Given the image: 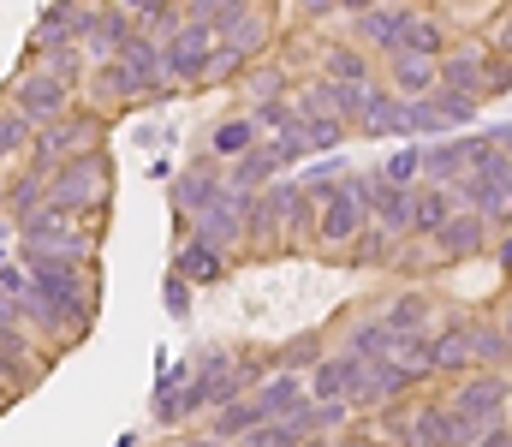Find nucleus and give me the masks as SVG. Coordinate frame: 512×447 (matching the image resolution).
Instances as JSON below:
<instances>
[{
  "label": "nucleus",
  "instance_id": "nucleus-1",
  "mask_svg": "<svg viewBox=\"0 0 512 447\" xmlns=\"http://www.w3.org/2000/svg\"><path fill=\"white\" fill-rule=\"evenodd\" d=\"M48 203H60V209H72V215L102 227L108 209H114V155H108V144L84 149V155H66L48 173Z\"/></svg>",
  "mask_w": 512,
  "mask_h": 447
},
{
  "label": "nucleus",
  "instance_id": "nucleus-2",
  "mask_svg": "<svg viewBox=\"0 0 512 447\" xmlns=\"http://www.w3.org/2000/svg\"><path fill=\"white\" fill-rule=\"evenodd\" d=\"M108 132H114V120L78 102L72 114H60L54 126H42V132L30 138V149H24V161H30V167H42V173H54V167H60L66 155H84V149H102V144H108Z\"/></svg>",
  "mask_w": 512,
  "mask_h": 447
},
{
  "label": "nucleus",
  "instance_id": "nucleus-3",
  "mask_svg": "<svg viewBox=\"0 0 512 447\" xmlns=\"http://www.w3.org/2000/svg\"><path fill=\"white\" fill-rule=\"evenodd\" d=\"M6 108H12V114H24V120L42 132V126H54L60 114H72V108H78V90H66L54 72H42L36 60H24V66L12 72V84H6Z\"/></svg>",
  "mask_w": 512,
  "mask_h": 447
},
{
  "label": "nucleus",
  "instance_id": "nucleus-4",
  "mask_svg": "<svg viewBox=\"0 0 512 447\" xmlns=\"http://www.w3.org/2000/svg\"><path fill=\"white\" fill-rule=\"evenodd\" d=\"M90 12L96 0H48L42 18L30 24V42H24V60H42L48 48H78L84 30H90Z\"/></svg>",
  "mask_w": 512,
  "mask_h": 447
},
{
  "label": "nucleus",
  "instance_id": "nucleus-5",
  "mask_svg": "<svg viewBox=\"0 0 512 447\" xmlns=\"http://www.w3.org/2000/svg\"><path fill=\"white\" fill-rule=\"evenodd\" d=\"M209 48H215V30L209 24H179L173 36H161V72H167V84L179 90V84H203V66H209Z\"/></svg>",
  "mask_w": 512,
  "mask_h": 447
},
{
  "label": "nucleus",
  "instance_id": "nucleus-6",
  "mask_svg": "<svg viewBox=\"0 0 512 447\" xmlns=\"http://www.w3.org/2000/svg\"><path fill=\"white\" fill-rule=\"evenodd\" d=\"M245 197H251V191H233V185H227L203 215H191V239H197V245H215V251L233 257V251L245 245Z\"/></svg>",
  "mask_w": 512,
  "mask_h": 447
},
{
  "label": "nucleus",
  "instance_id": "nucleus-7",
  "mask_svg": "<svg viewBox=\"0 0 512 447\" xmlns=\"http://www.w3.org/2000/svg\"><path fill=\"white\" fill-rule=\"evenodd\" d=\"M78 102H84V108H96V114H108V120H120L131 102H143V90H137V78H131L120 60H102V66H90V78H84Z\"/></svg>",
  "mask_w": 512,
  "mask_h": 447
},
{
  "label": "nucleus",
  "instance_id": "nucleus-8",
  "mask_svg": "<svg viewBox=\"0 0 512 447\" xmlns=\"http://www.w3.org/2000/svg\"><path fill=\"white\" fill-rule=\"evenodd\" d=\"M364 227H370V209L352 197V185L340 173L334 191H328V203H322V215H316V245H352Z\"/></svg>",
  "mask_w": 512,
  "mask_h": 447
},
{
  "label": "nucleus",
  "instance_id": "nucleus-9",
  "mask_svg": "<svg viewBox=\"0 0 512 447\" xmlns=\"http://www.w3.org/2000/svg\"><path fill=\"white\" fill-rule=\"evenodd\" d=\"M137 30V18H131L120 0H96V12H90V30H84V60L90 66H102V60H120V48H126V36Z\"/></svg>",
  "mask_w": 512,
  "mask_h": 447
},
{
  "label": "nucleus",
  "instance_id": "nucleus-10",
  "mask_svg": "<svg viewBox=\"0 0 512 447\" xmlns=\"http://www.w3.org/2000/svg\"><path fill=\"white\" fill-rule=\"evenodd\" d=\"M227 191V173H221V161L215 155H203V161H191V167H179L173 173V215H203L215 197Z\"/></svg>",
  "mask_w": 512,
  "mask_h": 447
},
{
  "label": "nucleus",
  "instance_id": "nucleus-11",
  "mask_svg": "<svg viewBox=\"0 0 512 447\" xmlns=\"http://www.w3.org/2000/svg\"><path fill=\"white\" fill-rule=\"evenodd\" d=\"M120 66H126L131 78H137V90H143V102H167V72H161V36H149V30H131L126 48H120Z\"/></svg>",
  "mask_w": 512,
  "mask_h": 447
},
{
  "label": "nucleus",
  "instance_id": "nucleus-12",
  "mask_svg": "<svg viewBox=\"0 0 512 447\" xmlns=\"http://www.w3.org/2000/svg\"><path fill=\"white\" fill-rule=\"evenodd\" d=\"M358 382H364V358H352V352L316 358V364H310V376H304L310 400H352V388H358Z\"/></svg>",
  "mask_w": 512,
  "mask_h": 447
},
{
  "label": "nucleus",
  "instance_id": "nucleus-13",
  "mask_svg": "<svg viewBox=\"0 0 512 447\" xmlns=\"http://www.w3.org/2000/svg\"><path fill=\"white\" fill-rule=\"evenodd\" d=\"M173 275H179V281H191V287H221V281L233 275V257H227V251H215V245L185 239V245L173 251Z\"/></svg>",
  "mask_w": 512,
  "mask_h": 447
},
{
  "label": "nucleus",
  "instance_id": "nucleus-14",
  "mask_svg": "<svg viewBox=\"0 0 512 447\" xmlns=\"http://www.w3.org/2000/svg\"><path fill=\"white\" fill-rule=\"evenodd\" d=\"M251 394H256V406H262V418H292V412L310 400V388H304L298 370H280L274 382H256Z\"/></svg>",
  "mask_w": 512,
  "mask_h": 447
},
{
  "label": "nucleus",
  "instance_id": "nucleus-15",
  "mask_svg": "<svg viewBox=\"0 0 512 447\" xmlns=\"http://www.w3.org/2000/svg\"><path fill=\"white\" fill-rule=\"evenodd\" d=\"M405 18H411V6H370V12H358V36H364L370 48L399 54V42H405Z\"/></svg>",
  "mask_w": 512,
  "mask_h": 447
},
{
  "label": "nucleus",
  "instance_id": "nucleus-16",
  "mask_svg": "<svg viewBox=\"0 0 512 447\" xmlns=\"http://www.w3.org/2000/svg\"><path fill=\"white\" fill-rule=\"evenodd\" d=\"M268 36H274V24H268V12H256V6H251V12H239L227 30H215V42H227L239 60L262 54V48H268Z\"/></svg>",
  "mask_w": 512,
  "mask_h": 447
},
{
  "label": "nucleus",
  "instance_id": "nucleus-17",
  "mask_svg": "<svg viewBox=\"0 0 512 447\" xmlns=\"http://www.w3.org/2000/svg\"><path fill=\"white\" fill-rule=\"evenodd\" d=\"M36 203H48V173H42V167H30V161H18V173L6 179V221L30 215Z\"/></svg>",
  "mask_w": 512,
  "mask_h": 447
},
{
  "label": "nucleus",
  "instance_id": "nucleus-18",
  "mask_svg": "<svg viewBox=\"0 0 512 447\" xmlns=\"http://www.w3.org/2000/svg\"><path fill=\"white\" fill-rule=\"evenodd\" d=\"M262 424V406H256V394H233L227 406H215L209 412V436H221V442H239L245 430Z\"/></svg>",
  "mask_w": 512,
  "mask_h": 447
},
{
  "label": "nucleus",
  "instance_id": "nucleus-19",
  "mask_svg": "<svg viewBox=\"0 0 512 447\" xmlns=\"http://www.w3.org/2000/svg\"><path fill=\"white\" fill-rule=\"evenodd\" d=\"M435 84H441L447 96H465V102H477V96H483V60H477V54H459V60L435 66Z\"/></svg>",
  "mask_w": 512,
  "mask_h": 447
},
{
  "label": "nucleus",
  "instance_id": "nucleus-20",
  "mask_svg": "<svg viewBox=\"0 0 512 447\" xmlns=\"http://www.w3.org/2000/svg\"><path fill=\"white\" fill-rule=\"evenodd\" d=\"M501 400H507V382H471V388H459L453 418H465V424H489V418L501 412Z\"/></svg>",
  "mask_w": 512,
  "mask_h": 447
},
{
  "label": "nucleus",
  "instance_id": "nucleus-21",
  "mask_svg": "<svg viewBox=\"0 0 512 447\" xmlns=\"http://www.w3.org/2000/svg\"><path fill=\"white\" fill-rule=\"evenodd\" d=\"M256 138H262V132H256L251 114H239V120H221V126L209 132V155H215V161H239L245 149H256Z\"/></svg>",
  "mask_w": 512,
  "mask_h": 447
},
{
  "label": "nucleus",
  "instance_id": "nucleus-22",
  "mask_svg": "<svg viewBox=\"0 0 512 447\" xmlns=\"http://www.w3.org/2000/svg\"><path fill=\"white\" fill-rule=\"evenodd\" d=\"M393 84H399V96H423L429 84H435V60L429 54H393Z\"/></svg>",
  "mask_w": 512,
  "mask_h": 447
},
{
  "label": "nucleus",
  "instance_id": "nucleus-23",
  "mask_svg": "<svg viewBox=\"0 0 512 447\" xmlns=\"http://www.w3.org/2000/svg\"><path fill=\"white\" fill-rule=\"evenodd\" d=\"M233 447H304V430H298V418H262Z\"/></svg>",
  "mask_w": 512,
  "mask_h": 447
},
{
  "label": "nucleus",
  "instance_id": "nucleus-24",
  "mask_svg": "<svg viewBox=\"0 0 512 447\" xmlns=\"http://www.w3.org/2000/svg\"><path fill=\"white\" fill-rule=\"evenodd\" d=\"M36 66H42V72H54L66 90H84V78H90V60H84V48H48Z\"/></svg>",
  "mask_w": 512,
  "mask_h": 447
},
{
  "label": "nucleus",
  "instance_id": "nucleus-25",
  "mask_svg": "<svg viewBox=\"0 0 512 447\" xmlns=\"http://www.w3.org/2000/svg\"><path fill=\"white\" fill-rule=\"evenodd\" d=\"M435 239H441V251H447V257H471V251H477V239H483V221H477V215H459V221L447 215V221L435 227Z\"/></svg>",
  "mask_w": 512,
  "mask_h": 447
},
{
  "label": "nucleus",
  "instance_id": "nucleus-26",
  "mask_svg": "<svg viewBox=\"0 0 512 447\" xmlns=\"http://www.w3.org/2000/svg\"><path fill=\"white\" fill-rule=\"evenodd\" d=\"M30 138H36V126H30L24 114H12V108L0 102V167H6V161H24Z\"/></svg>",
  "mask_w": 512,
  "mask_h": 447
},
{
  "label": "nucleus",
  "instance_id": "nucleus-27",
  "mask_svg": "<svg viewBox=\"0 0 512 447\" xmlns=\"http://www.w3.org/2000/svg\"><path fill=\"white\" fill-rule=\"evenodd\" d=\"M328 78H340V84H370V60H364V48H352V42H328Z\"/></svg>",
  "mask_w": 512,
  "mask_h": 447
},
{
  "label": "nucleus",
  "instance_id": "nucleus-28",
  "mask_svg": "<svg viewBox=\"0 0 512 447\" xmlns=\"http://www.w3.org/2000/svg\"><path fill=\"white\" fill-rule=\"evenodd\" d=\"M447 209H453L447 191H417V197H411V233H435V227L447 221Z\"/></svg>",
  "mask_w": 512,
  "mask_h": 447
},
{
  "label": "nucleus",
  "instance_id": "nucleus-29",
  "mask_svg": "<svg viewBox=\"0 0 512 447\" xmlns=\"http://www.w3.org/2000/svg\"><path fill=\"white\" fill-rule=\"evenodd\" d=\"M465 358H471V334L465 328H447L441 340H429V364L435 370H459Z\"/></svg>",
  "mask_w": 512,
  "mask_h": 447
},
{
  "label": "nucleus",
  "instance_id": "nucleus-30",
  "mask_svg": "<svg viewBox=\"0 0 512 447\" xmlns=\"http://www.w3.org/2000/svg\"><path fill=\"white\" fill-rule=\"evenodd\" d=\"M316 358H322V340H316V334H292V340L274 352V364H280V370H298V376H304Z\"/></svg>",
  "mask_w": 512,
  "mask_h": 447
},
{
  "label": "nucleus",
  "instance_id": "nucleus-31",
  "mask_svg": "<svg viewBox=\"0 0 512 447\" xmlns=\"http://www.w3.org/2000/svg\"><path fill=\"white\" fill-rule=\"evenodd\" d=\"M352 263H393V233L370 221V227L352 239Z\"/></svg>",
  "mask_w": 512,
  "mask_h": 447
},
{
  "label": "nucleus",
  "instance_id": "nucleus-32",
  "mask_svg": "<svg viewBox=\"0 0 512 447\" xmlns=\"http://www.w3.org/2000/svg\"><path fill=\"white\" fill-rule=\"evenodd\" d=\"M399 48H405V54H429V60H435V54H441V30H435L423 12H411V18H405V42H399Z\"/></svg>",
  "mask_w": 512,
  "mask_h": 447
},
{
  "label": "nucleus",
  "instance_id": "nucleus-33",
  "mask_svg": "<svg viewBox=\"0 0 512 447\" xmlns=\"http://www.w3.org/2000/svg\"><path fill=\"white\" fill-rule=\"evenodd\" d=\"M251 120H256V132H274V138H280V132H286V126L298 120V108H292L286 96H274V102H256Z\"/></svg>",
  "mask_w": 512,
  "mask_h": 447
},
{
  "label": "nucleus",
  "instance_id": "nucleus-34",
  "mask_svg": "<svg viewBox=\"0 0 512 447\" xmlns=\"http://www.w3.org/2000/svg\"><path fill=\"white\" fill-rule=\"evenodd\" d=\"M423 173V149H393L382 161V179H393V185H411Z\"/></svg>",
  "mask_w": 512,
  "mask_h": 447
},
{
  "label": "nucleus",
  "instance_id": "nucleus-35",
  "mask_svg": "<svg viewBox=\"0 0 512 447\" xmlns=\"http://www.w3.org/2000/svg\"><path fill=\"white\" fill-rule=\"evenodd\" d=\"M239 66H245V60H239L227 42H215V48H209V66H203V84H227V78H239Z\"/></svg>",
  "mask_w": 512,
  "mask_h": 447
},
{
  "label": "nucleus",
  "instance_id": "nucleus-36",
  "mask_svg": "<svg viewBox=\"0 0 512 447\" xmlns=\"http://www.w3.org/2000/svg\"><path fill=\"white\" fill-rule=\"evenodd\" d=\"M512 340L501 328H471V358H507Z\"/></svg>",
  "mask_w": 512,
  "mask_h": 447
},
{
  "label": "nucleus",
  "instance_id": "nucleus-37",
  "mask_svg": "<svg viewBox=\"0 0 512 447\" xmlns=\"http://www.w3.org/2000/svg\"><path fill=\"white\" fill-rule=\"evenodd\" d=\"M274 96H286V72H280V66L251 72V102H274Z\"/></svg>",
  "mask_w": 512,
  "mask_h": 447
},
{
  "label": "nucleus",
  "instance_id": "nucleus-38",
  "mask_svg": "<svg viewBox=\"0 0 512 447\" xmlns=\"http://www.w3.org/2000/svg\"><path fill=\"white\" fill-rule=\"evenodd\" d=\"M161 304H167V316H185V310H191V281H179V275L167 269V287H161Z\"/></svg>",
  "mask_w": 512,
  "mask_h": 447
},
{
  "label": "nucleus",
  "instance_id": "nucleus-39",
  "mask_svg": "<svg viewBox=\"0 0 512 447\" xmlns=\"http://www.w3.org/2000/svg\"><path fill=\"white\" fill-rule=\"evenodd\" d=\"M387 328H423V298H399L387 310Z\"/></svg>",
  "mask_w": 512,
  "mask_h": 447
},
{
  "label": "nucleus",
  "instance_id": "nucleus-40",
  "mask_svg": "<svg viewBox=\"0 0 512 447\" xmlns=\"http://www.w3.org/2000/svg\"><path fill=\"white\" fill-rule=\"evenodd\" d=\"M18 322H24V310H18V304L6 298V287H0V328H18Z\"/></svg>",
  "mask_w": 512,
  "mask_h": 447
},
{
  "label": "nucleus",
  "instance_id": "nucleus-41",
  "mask_svg": "<svg viewBox=\"0 0 512 447\" xmlns=\"http://www.w3.org/2000/svg\"><path fill=\"white\" fill-rule=\"evenodd\" d=\"M298 12H304V18H328V12H334V0H298Z\"/></svg>",
  "mask_w": 512,
  "mask_h": 447
},
{
  "label": "nucleus",
  "instance_id": "nucleus-42",
  "mask_svg": "<svg viewBox=\"0 0 512 447\" xmlns=\"http://www.w3.org/2000/svg\"><path fill=\"white\" fill-rule=\"evenodd\" d=\"M173 447H233V442H221V436H191V442H173Z\"/></svg>",
  "mask_w": 512,
  "mask_h": 447
},
{
  "label": "nucleus",
  "instance_id": "nucleus-43",
  "mask_svg": "<svg viewBox=\"0 0 512 447\" xmlns=\"http://www.w3.org/2000/svg\"><path fill=\"white\" fill-rule=\"evenodd\" d=\"M334 6H346V12L358 18V12H370V6H382V0H334Z\"/></svg>",
  "mask_w": 512,
  "mask_h": 447
},
{
  "label": "nucleus",
  "instance_id": "nucleus-44",
  "mask_svg": "<svg viewBox=\"0 0 512 447\" xmlns=\"http://www.w3.org/2000/svg\"><path fill=\"white\" fill-rule=\"evenodd\" d=\"M18 400H24V394H12V388H6V382H0V418H6V412H12V406H18Z\"/></svg>",
  "mask_w": 512,
  "mask_h": 447
},
{
  "label": "nucleus",
  "instance_id": "nucleus-45",
  "mask_svg": "<svg viewBox=\"0 0 512 447\" xmlns=\"http://www.w3.org/2000/svg\"><path fill=\"white\" fill-rule=\"evenodd\" d=\"M161 0H126V12H155Z\"/></svg>",
  "mask_w": 512,
  "mask_h": 447
},
{
  "label": "nucleus",
  "instance_id": "nucleus-46",
  "mask_svg": "<svg viewBox=\"0 0 512 447\" xmlns=\"http://www.w3.org/2000/svg\"><path fill=\"white\" fill-rule=\"evenodd\" d=\"M114 447H143V442H137V436H131V430H126V436H120V442H114Z\"/></svg>",
  "mask_w": 512,
  "mask_h": 447
},
{
  "label": "nucleus",
  "instance_id": "nucleus-47",
  "mask_svg": "<svg viewBox=\"0 0 512 447\" xmlns=\"http://www.w3.org/2000/svg\"><path fill=\"white\" fill-rule=\"evenodd\" d=\"M0 215H6V185H0Z\"/></svg>",
  "mask_w": 512,
  "mask_h": 447
},
{
  "label": "nucleus",
  "instance_id": "nucleus-48",
  "mask_svg": "<svg viewBox=\"0 0 512 447\" xmlns=\"http://www.w3.org/2000/svg\"><path fill=\"white\" fill-rule=\"evenodd\" d=\"M501 144H507V149H512V132H501Z\"/></svg>",
  "mask_w": 512,
  "mask_h": 447
},
{
  "label": "nucleus",
  "instance_id": "nucleus-49",
  "mask_svg": "<svg viewBox=\"0 0 512 447\" xmlns=\"http://www.w3.org/2000/svg\"><path fill=\"white\" fill-rule=\"evenodd\" d=\"M0 382H6V364H0Z\"/></svg>",
  "mask_w": 512,
  "mask_h": 447
}]
</instances>
